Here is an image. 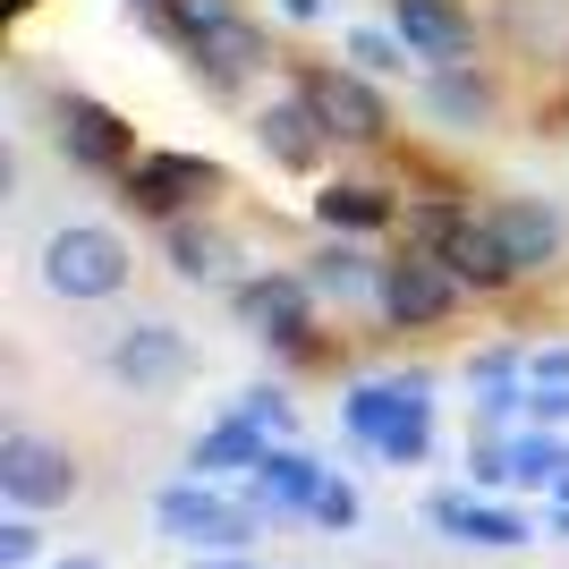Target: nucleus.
<instances>
[{"label":"nucleus","mask_w":569,"mask_h":569,"mask_svg":"<svg viewBox=\"0 0 569 569\" xmlns=\"http://www.w3.org/2000/svg\"><path fill=\"white\" fill-rule=\"evenodd\" d=\"M281 18H298V26H315V18H323V0H281Z\"/></svg>","instance_id":"nucleus-31"},{"label":"nucleus","mask_w":569,"mask_h":569,"mask_svg":"<svg viewBox=\"0 0 569 569\" xmlns=\"http://www.w3.org/2000/svg\"><path fill=\"white\" fill-rule=\"evenodd\" d=\"M263 451H272V433H263L256 417H238V408H230L221 426H204V433H196L188 468H196V476H213V485H221V476H256V468H263Z\"/></svg>","instance_id":"nucleus-16"},{"label":"nucleus","mask_w":569,"mask_h":569,"mask_svg":"<svg viewBox=\"0 0 569 569\" xmlns=\"http://www.w3.org/2000/svg\"><path fill=\"white\" fill-rule=\"evenodd\" d=\"M510 366H519L510 349H476L468 357V382H510Z\"/></svg>","instance_id":"nucleus-28"},{"label":"nucleus","mask_w":569,"mask_h":569,"mask_svg":"<svg viewBox=\"0 0 569 569\" xmlns=\"http://www.w3.org/2000/svg\"><path fill=\"white\" fill-rule=\"evenodd\" d=\"M315 519L332 527V536H340V527H357V485H349V476H323V493H315Z\"/></svg>","instance_id":"nucleus-27"},{"label":"nucleus","mask_w":569,"mask_h":569,"mask_svg":"<svg viewBox=\"0 0 569 569\" xmlns=\"http://www.w3.org/2000/svg\"><path fill=\"white\" fill-rule=\"evenodd\" d=\"M315 221H323L332 238L382 230V221H391V196H382V188H366V179H332V188L315 196Z\"/></svg>","instance_id":"nucleus-20"},{"label":"nucleus","mask_w":569,"mask_h":569,"mask_svg":"<svg viewBox=\"0 0 569 569\" xmlns=\"http://www.w3.org/2000/svg\"><path fill=\"white\" fill-rule=\"evenodd\" d=\"M51 569H102V561H94V552H69V561H51Z\"/></svg>","instance_id":"nucleus-32"},{"label":"nucleus","mask_w":569,"mask_h":569,"mask_svg":"<svg viewBox=\"0 0 569 569\" xmlns=\"http://www.w3.org/2000/svg\"><path fill=\"white\" fill-rule=\"evenodd\" d=\"M569 476V442L552 426H527V433H510V485H536V493H552Z\"/></svg>","instance_id":"nucleus-21"},{"label":"nucleus","mask_w":569,"mask_h":569,"mask_svg":"<svg viewBox=\"0 0 569 569\" xmlns=\"http://www.w3.org/2000/svg\"><path fill=\"white\" fill-rule=\"evenodd\" d=\"M527 375H536V382H569V349H536V357H527Z\"/></svg>","instance_id":"nucleus-29"},{"label":"nucleus","mask_w":569,"mask_h":569,"mask_svg":"<svg viewBox=\"0 0 569 569\" xmlns=\"http://www.w3.org/2000/svg\"><path fill=\"white\" fill-rule=\"evenodd\" d=\"M230 18H238V0H153V18H144V26H153L162 43H179V51L196 60V51L213 43Z\"/></svg>","instance_id":"nucleus-19"},{"label":"nucleus","mask_w":569,"mask_h":569,"mask_svg":"<svg viewBox=\"0 0 569 569\" xmlns=\"http://www.w3.org/2000/svg\"><path fill=\"white\" fill-rule=\"evenodd\" d=\"M417 247H433V256L451 263V281L459 289H510L519 281V263H510V247H501L493 213H459V204H433L426 221H417Z\"/></svg>","instance_id":"nucleus-4"},{"label":"nucleus","mask_w":569,"mask_h":569,"mask_svg":"<svg viewBox=\"0 0 569 569\" xmlns=\"http://www.w3.org/2000/svg\"><path fill=\"white\" fill-rule=\"evenodd\" d=\"M238 417H256V426L272 433V442H281V433H289V400H281V391H272V382H256V391H238Z\"/></svg>","instance_id":"nucleus-26"},{"label":"nucleus","mask_w":569,"mask_h":569,"mask_svg":"<svg viewBox=\"0 0 569 569\" xmlns=\"http://www.w3.org/2000/svg\"><path fill=\"white\" fill-rule=\"evenodd\" d=\"M102 366H111V382H128V391H179L196 349H188L179 323H128V332H111Z\"/></svg>","instance_id":"nucleus-10"},{"label":"nucleus","mask_w":569,"mask_h":569,"mask_svg":"<svg viewBox=\"0 0 569 569\" xmlns=\"http://www.w3.org/2000/svg\"><path fill=\"white\" fill-rule=\"evenodd\" d=\"M426 94H433V111L451 119V128H485V119H493V86H485L468 60H459V69H433Z\"/></svg>","instance_id":"nucleus-22"},{"label":"nucleus","mask_w":569,"mask_h":569,"mask_svg":"<svg viewBox=\"0 0 569 569\" xmlns=\"http://www.w3.org/2000/svg\"><path fill=\"white\" fill-rule=\"evenodd\" d=\"M426 519L442 527L451 545H485V552L527 545V519H519V510H501V501H485V493H433Z\"/></svg>","instance_id":"nucleus-14"},{"label":"nucleus","mask_w":569,"mask_h":569,"mask_svg":"<svg viewBox=\"0 0 569 569\" xmlns=\"http://www.w3.org/2000/svg\"><path fill=\"white\" fill-rule=\"evenodd\" d=\"M256 144L281 170H315V162H323V144H332V128L315 119L307 94H281V102H263V111H256Z\"/></svg>","instance_id":"nucleus-15"},{"label":"nucleus","mask_w":569,"mask_h":569,"mask_svg":"<svg viewBox=\"0 0 569 569\" xmlns=\"http://www.w3.org/2000/svg\"><path fill=\"white\" fill-rule=\"evenodd\" d=\"M323 476H332V468H315L307 451L272 442V451H263V468L247 476V510H256V519H298V510H307V519H315V493H323Z\"/></svg>","instance_id":"nucleus-13"},{"label":"nucleus","mask_w":569,"mask_h":569,"mask_svg":"<svg viewBox=\"0 0 569 569\" xmlns=\"http://www.w3.org/2000/svg\"><path fill=\"white\" fill-rule=\"evenodd\" d=\"M196 569H263V561H247V552H196Z\"/></svg>","instance_id":"nucleus-30"},{"label":"nucleus","mask_w":569,"mask_h":569,"mask_svg":"<svg viewBox=\"0 0 569 569\" xmlns=\"http://www.w3.org/2000/svg\"><path fill=\"white\" fill-rule=\"evenodd\" d=\"M77 459L60 451V442H43V433H0V493L18 501V510H60V501H77Z\"/></svg>","instance_id":"nucleus-9"},{"label":"nucleus","mask_w":569,"mask_h":569,"mask_svg":"<svg viewBox=\"0 0 569 569\" xmlns=\"http://www.w3.org/2000/svg\"><path fill=\"white\" fill-rule=\"evenodd\" d=\"M238 315L256 323L281 357H307L315 349V289L307 272H263V281H238Z\"/></svg>","instance_id":"nucleus-11"},{"label":"nucleus","mask_w":569,"mask_h":569,"mask_svg":"<svg viewBox=\"0 0 569 569\" xmlns=\"http://www.w3.org/2000/svg\"><path fill=\"white\" fill-rule=\"evenodd\" d=\"M128 272H137V256H128V238L102 230V221H69V230L43 238V289L51 298H119L128 289Z\"/></svg>","instance_id":"nucleus-3"},{"label":"nucleus","mask_w":569,"mask_h":569,"mask_svg":"<svg viewBox=\"0 0 569 569\" xmlns=\"http://www.w3.org/2000/svg\"><path fill=\"white\" fill-rule=\"evenodd\" d=\"M375 307L391 315L400 332H426V323H442V315L459 307V281H451V263L433 256V247H408V256H391V263H382Z\"/></svg>","instance_id":"nucleus-6"},{"label":"nucleus","mask_w":569,"mask_h":569,"mask_svg":"<svg viewBox=\"0 0 569 569\" xmlns=\"http://www.w3.org/2000/svg\"><path fill=\"white\" fill-rule=\"evenodd\" d=\"M34 552H43V536H34V510L0 519V569H34Z\"/></svg>","instance_id":"nucleus-25"},{"label":"nucleus","mask_w":569,"mask_h":569,"mask_svg":"<svg viewBox=\"0 0 569 569\" xmlns=\"http://www.w3.org/2000/svg\"><path fill=\"white\" fill-rule=\"evenodd\" d=\"M391 34H400L417 60H433V69H459L476 51V18L459 0H391Z\"/></svg>","instance_id":"nucleus-12"},{"label":"nucleus","mask_w":569,"mask_h":569,"mask_svg":"<svg viewBox=\"0 0 569 569\" xmlns=\"http://www.w3.org/2000/svg\"><path fill=\"white\" fill-rule=\"evenodd\" d=\"M493 230H501V247H510L519 272H545L561 256V213L552 204H493Z\"/></svg>","instance_id":"nucleus-18"},{"label":"nucleus","mask_w":569,"mask_h":569,"mask_svg":"<svg viewBox=\"0 0 569 569\" xmlns=\"http://www.w3.org/2000/svg\"><path fill=\"white\" fill-rule=\"evenodd\" d=\"M298 94H307L315 119L332 128V144H382L391 137V102L366 86V69H307Z\"/></svg>","instance_id":"nucleus-8"},{"label":"nucleus","mask_w":569,"mask_h":569,"mask_svg":"<svg viewBox=\"0 0 569 569\" xmlns=\"http://www.w3.org/2000/svg\"><path fill=\"white\" fill-rule=\"evenodd\" d=\"M375 281H382V263H366L357 247H323V256L307 263V289H315V298H340V307H349V298H366Z\"/></svg>","instance_id":"nucleus-23"},{"label":"nucleus","mask_w":569,"mask_h":569,"mask_svg":"<svg viewBox=\"0 0 569 569\" xmlns=\"http://www.w3.org/2000/svg\"><path fill=\"white\" fill-rule=\"evenodd\" d=\"M552 510H569V476H561V485H552Z\"/></svg>","instance_id":"nucleus-33"},{"label":"nucleus","mask_w":569,"mask_h":569,"mask_svg":"<svg viewBox=\"0 0 569 569\" xmlns=\"http://www.w3.org/2000/svg\"><path fill=\"white\" fill-rule=\"evenodd\" d=\"M162 247H170V272H179V281H230V263H238V247L221 230H204L196 213L162 221Z\"/></svg>","instance_id":"nucleus-17"},{"label":"nucleus","mask_w":569,"mask_h":569,"mask_svg":"<svg viewBox=\"0 0 569 569\" xmlns=\"http://www.w3.org/2000/svg\"><path fill=\"white\" fill-rule=\"evenodd\" d=\"M153 527H162L170 545H188V552H247V545H256V510L230 501L213 476H179V485H162V493H153Z\"/></svg>","instance_id":"nucleus-2"},{"label":"nucleus","mask_w":569,"mask_h":569,"mask_svg":"<svg viewBox=\"0 0 569 569\" xmlns=\"http://www.w3.org/2000/svg\"><path fill=\"white\" fill-rule=\"evenodd\" d=\"M349 60H357L366 77H382V69H408L417 51H408L400 34H375V26H357V34H349Z\"/></svg>","instance_id":"nucleus-24"},{"label":"nucleus","mask_w":569,"mask_h":569,"mask_svg":"<svg viewBox=\"0 0 569 569\" xmlns=\"http://www.w3.org/2000/svg\"><path fill=\"white\" fill-rule=\"evenodd\" d=\"M552 527H561V536H569V510H552Z\"/></svg>","instance_id":"nucleus-34"},{"label":"nucleus","mask_w":569,"mask_h":569,"mask_svg":"<svg viewBox=\"0 0 569 569\" xmlns=\"http://www.w3.org/2000/svg\"><path fill=\"white\" fill-rule=\"evenodd\" d=\"M119 188H128L119 204H137V213H153V221H179V213H196L204 196H221V162L213 153H137Z\"/></svg>","instance_id":"nucleus-5"},{"label":"nucleus","mask_w":569,"mask_h":569,"mask_svg":"<svg viewBox=\"0 0 569 569\" xmlns=\"http://www.w3.org/2000/svg\"><path fill=\"white\" fill-rule=\"evenodd\" d=\"M51 128H60V153H69L77 170L128 179V162H137V128H128L111 102H94V94H60L51 102Z\"/></svg>","instance_id":"nucleus-7"},{"label":"nucleus","mask_w":569,"mask_h":569,"mask_svg":"<svg viewBox=\"0 0 569 569\" xmlns=\"http://www.w3.org/2000/svg\"><path fill=\"white\" fill-rule=\"evenodd\" d=\"M349 433L366 451H382L391 468H417L433 451V382L426 375H382V382H357L340 400Z\"/></svg>","instance_id":"nucleus-1"}]
</instances>
